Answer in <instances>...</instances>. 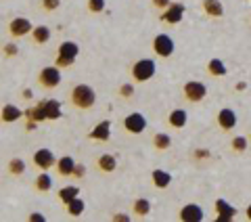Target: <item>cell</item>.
<instances>
[{
    "instance_id": "cell-18",
    "label": "cell",
    "mask_w": 251,
    "mask_h": 222,
    "mask_svg": "<svg viewBox=\"0 0 251 222\" xmlns=\"http://www.w3.org/2000/svg\"><path fill=\"white\" fill-rule=\"evenodd\" d=\"M97 168H99V172H103V174H111V172H115V168H117V157L111 155V153L99 155Z\"/></svg>"
},
{
    "instance_id": "cell-31",
    "label": "cell",
    "mask_w": 251,
    "mask_h": 222,
    "mask_svg": "<svg viewBox=\"0 0 251 222\" xmlns=\"http://www.w3.org/2000/svg\"><path fill=\"white\" fill-rule=\"evenodd\" d=\"M86 9L90 15H100L107 9V0H86Z\"/></svg>"
},
{
    "instance_id": "cell-17",
    "label": "cell",
    "mask_w": 251,
    "mask_h": 222,
    "mask_svg": "<svg viewBox=\"0 0 251 222\" xmlns=\"http://www.w3.org/2000/svg\"><path fill=\"white\" fill-rule=\"evenodd\" d=\"M75 197H80V187H77V185L61 187L59 191H57V199H59V203H63V205H67L69 201H74Z\"/></svg>"
},
{
    "instance_id": "cell-3",
    "label": "cell",
    "mask_w": 251,
    "mask_h": 222,
    "mask_svg": "<svg viewBox=\"0 0 251 222\" xmlns=\"http://www.w3.org/2000/svg\"><path fill=\"white\" fill-rule=\"evenodd\" d=\"M155 71H157L155 61L149 59V57H143V59L134 61V65H132V69H130V76L136 84H143V82L151 80V78L155 76Z\"/></svg>"
},
{
    "instance_id": "cell-6",
    "label": "cell",
    "mask_w": 251,
    "mask_h": 222,
    "mask_svg": "<svg viewBox=\"0 0 251 222\" xmlns=\"http://www.w3.org/2000/svg\"><path fill=\"white\" fill-rule=\"evenodd\" d=\"M31 29H34V26H31V21L27 17H15L9 21V28H6V31H9L11 38H25L31 34Z\"/></svg>"
},
{
    "instance_id": "cell-21",
    "label": "cell",
    "mask_w": 251,
    "mask_h": 222,
    "mask_svg": "<svg viewBox=\"0 0 251 222\" xmlns=\"http://www.w3.org/2000/svg\"><path fill=\"white\" fill-rule=\"evenodd\" d=\"M34 189L40 193H49L52 189V176L49 174V170H40V174L34 178Z\"/></svg>"
},
{
    "instance_id": "cell-28",
    "label": "cell",
    "mask_w": 251,
    "mask_h": 222,
    "mask_svg": "<svg viewBox=\"0 0 251 222\" xmlns=\"http://www.w3.org/2000/svg\"><path fill=\"white\" fill-rule=\"evenodd\" d=\"M153 147L157 149V151H168V149L172 147V137L166 132H157L153 137Z\"/></svg>"
},
{
    "instance_id": "cell-41",
    "label": "cell",
    "mask_w": 251,
    "mask_h": 222,
    "mask_svg": "<svg viewBox=\"0 0 251 222\" xmlns=\"http://www.w3.org/2000/svg\"><path fill=\"white\" fill-rule=\"evenodd\" d=\"M31 97H34V94H31V90H29V88L23 90V99H31Z\"/></svg>"
},
{
    "instance_id": "cell-4",
    "label": "cell",
    "mask_w": 251,
    "mask_h": 222,
    "mask_svg": "<svg viewBox=\"0 0 251 222\" xmlns=\"http://www.w3.org/2000/svg\"><path fill=\"white\" fill-rule=\"evenodd\" d=\"M61 80H63L61 67H57V65H49V67H42L38 71V84H40L44 90H54L61 84Z\"/></svg>"
},
{
    "instance_id": "cell-35",
    "label": "cell",
    "mask_w": 251,
    "mask_h": 222,
    "mask_svg": "<svg viewBox=\"0 0 251 222\" xmlns=\"http://www.w3.org/2000/svg\"><path fill=\"white\" fill-rule=\"evenodd\" d=\"M117 92H120L122 99H132V97H134V84H122Z\"/></svg>"
},
{
    "instance_id": "cell-22",
    "label": "cell",
    "mask_w": 251,
    "mask_h": 222,
    "mask_svg": "<svg viewBox=\"0 0 251 222\" xmlns=\"http://www.w3.org/2000/svg\"><path fill=\"white\" fill-rule=\"evenodd\" d=\"M44 111H46V120H50V122H57L59 117L63 115L61 103L57 99H46L44 101Z\"/></svg>"
},
{
    "instance_id": "cell-16",
    "label": "cell",
    "mask_w": 251,
    "mask_h": 222,
    "mask_svg": "<svg viewBox=\"0 0 251 222\" xmlns=\"http://www.w3.org/2000/svg\"><path fill=\"white\" fill-rule=\"evenodd\" d=\"M216 212H218V220L220 222H228L232 220L234 216H237V208H232V205L226 201V199H218L216 201Z\"/></svg>"
},
{
    "instance_id": "cell-7",
    "label": "cell",
    "mask_w": 251,
    "mask_h": 222,
    "mask_svg": "<svg viewBox=\"0 0 251 222\" xmlns=\"http://www.w3.org/2000/svg\"><path fill=\"white\" fill-rule=\"evenodd\" d=\"M124 130L130 132V134H143L147 130V117L143 113H138V111H132L124 117Z\"/></svg>"
},
{
    "instance_id": "cell-38",
    "label": "cell",
    "mask_w": 251,
    "mask_h": 222,
    "mask_svg": "<svg viewBox=\"0 0 251 222\" xmlns=\"http://www.w3.org/2000/svg\"><path fill=\"white\" fill-rule=\"evenodd\" d=\"M74 176H75V178H84V176H86V166H84V164H75Z\"/></svg>"
},
{
    "instance_id": "cell-8",
    "label": "cell",
    "mask_w": 251,
    "mask_h": 222,
    "mask_svg": "<svg viewBox=\"0 0 251 222\" xmlns=\"http://www.w3.org/2000/svg\"><path fill=\"white\" fill-rule=\"evenodd\" d=\"M182 94H184L186 101H191V103H201L203 99H205V94H207V86L203 84V82L191 80V82H186V84L182 86Z\"/></svg>"
},
{
    "instance_id": "cell-30",
    "label": "cell",
    "mask_w": 251,
    "mask_h": 222,
    "mask_svg": "<svg viewBox=\"0 0 251 222\" xmlns=\"http://www.w3.org/2000/svg\"><path fill=\"white\" fill-rule=\"evenodd\" d=\"M207 71H209V76H214V78H222V76H226V65L220 59H211L209 63H207Z\"/></svg>"
},
{
    "instance_id": "cell-20",
    "label": "cell",
    "mask_w": 251,
    "mask_h": 222,
    "mask_svg": "<svg viewBox=\"0 0 251 222\" xmlns=\"http://www.w3.org/2000/svg\"><path fill=\"white\" fill-rule=\"evenodd\" d=\"M25 120H29V122H36V124H42V122H46V111H44V101H40L38 105H34V107H27L25 109Z\"/></svg>"
},
{
    "instance_id": "cell-34",
    "label": "cell",
    "mask_w": 251,
    "mask_h": 222,
    "mask_svg": "<svg viewBox=\"0 0 251 222\" xmlns=\"http://www.w3.org/2000/svg\"><path fill=\"white\" fill-rule=\"evenodd\" d=\"M232 149H234L237 153H243V151L247 149V139H245V137H234V139H232Z\"/></svg>"
},
{
    "instance_id": "cell-32",
    "label": "cell",
    "mask_w": 251,
    "mask_h": 222,
    "mask_svg": "<svg viewBox=\"0 0 251 222\" xmlns=\"http://www.w3.org/2000/svg\"><path fill=\"white\" fill-rule=\"evenodd\" d=\"M61 4H63V0H40V9H42L44 13H54V11H59Z\"/></svg>"
},
{
    "instance_id": "cell-29",
    "label": "cell",
    "mask_w": 251,
    "mask_h": 222,
    "mask_svg": "<svg viewBox=\"0 0 251 222\" xmlns=\"http://www.w3.org/2000/svg\"><path fill=\"white\" fill-rule=\"evenodd\" d=\"M65 210H67V214H69L72 218H77V216H82V214H84L86 203H84V199H80V197H75L74 201H69V203L65 205Z\"/></svg>"
},
{
    "instance_id": "cell-11",
    "label": "cell",
    "mask_w": 251,
    "mask_h": 222,
    "mask_svg": "<svg viewBox=\"0 0 251 222\" xmlns=\"http://www.w3.org/2000/svg\"><path fill=\"white\" fill-rule=\"evenodd\" d=\"M23 115H25V111L17 105H13V103H6V105H2V109H0V122L2 124H15V122H19Z\"/></svg>"
},
{
    "instance_id": "cell-2",
    "label": "cell",
    "mask_w": 251,
    "mask_h": 222,
    "mask_svg": "<svg viewBox=\"0 0 251 222\" xmlns=\"http://www.w3.org/2000/svg\"><path fill=\"white\" fill-rule=\"evenodd\" d=\"M77 55H80V44L74 42V40H63L59 44V53L57 57H54V65L65 69V67H72L74 61L77 59Z\"/></svg>"
},
{
    "instance_id": "cell-1",
    "label": "cell",
    "mask_w": 251,
    "mask_h": 222,
    "mask_svg": "<svg viewBox=\"0 0 251 222\" xmlns=\"http://www.w3.org/2000/svg\"><path fill=\"white\" fill-rule=\"evenodd\" d=\"M69 103L80 111H88L97 105V90L88 84H75L69 90Z\"/></svg>"
},
{
    "instance_id": "cell-10",
    "label": "cell",
    "mask_w": 251,
    "mask_h": 222,
    "mask_svg": "<svg viewBox=\"0 0 251 222\" xmlns=\"http://www.w3.org/2000/svg\"><path fill=\"white\" fill-rule=\"evenodd\" d=\"M184 11H186V6L182 4V2H172L166 11L161 13V21H166V23H170V26H176V23H180L182 21V17H184Z\"/></svg>"
},
{
    "instance_id": "cell-9",
    "label": "cell",
    "mask_w": 251,
    "mask_h": 222,
    "mask_svg": "<svg viewBox=\"0 0 251 222\" xmlns=\"http://www.w3.org/2000/svg\"><path fill=\"white\" fill-rule=\"evenodd\" d=\"M31 164H34L38 170H50V168H54V164H57V157H54V153L50 151V149L42 147V149H38V151L34 153Z\"/></svg>"
},
{
    "instance_id": "cell-13",
    "label": "cell",
    "mask_w": 251,
    "mask_h": 222,
    "mask_svg": "<svg viewBox=\"0 0 251 222\" xmlns=\"http://www.w3.org/2000/svg\"><path fill=\"white\" fill-rule=\"evenodd\" d=\"M203 216H205V214H203V208L197 203H186L178 214V218L182 222H201Z\"/></svg>"
},
{
    "instance_id": "cell-36",
    "label": "cell",
    "mask_w": 251,
    "mask_h": 222,
    "mask_svg": "<svg viewBox=\"0 0 251 222\" xmlns=\"http://www.w3.org/2000/svg\"><path fill=\"white\" fill-rule=\"evenodd\" d=\"M151 4L155 6V9H159V11H166L168 6L172 4V0H151Z\"/></svg>"
},
{
    "instance_id": "cell-40",
    "label": "cell",
    "mask_w": 251,
    "mask_h": 222,
    "mask_svg": "<svg viewBox=\"0 0 251 222\" xmlns=\"http://www.w3.org/2000/svg\"><path fill=\"white\" fill-rule=\"evenodd\" d=\"M36 122H29V120H25V130H29V132H34L36 130Z\"/></svg>"
},
{
    "instance_id": "cell-5",
    "label": "cell",
    "mask_w": 251,
    "mask_h": 222,
    "mask_svg": "<svg viewBox=\"0 0 251 222\" xmlns=\"http://www.w3.org/2000/svg\"><path fill=\"white\" fill-rule=\"evenodd\" d=\"M153 51H155L157 57L168 59V57L174 55L176 44H174V40H172V36H168V34H157L153 38Z\"/></svg>"
},
{
    "instance_id": "cell-39",
    "label": "cell",
    "mask_w": 251,
    "mask_h": 222,
    "mask_svg": "<svg viewBox=\"0 0 251 222\" xmlns=\"http://www.w3.org/2000/svg\"><path fill=\"white\" fill-rule=\"evenodd\" d=\"M111 220H115V222H128L130 216H128V214H113Z\"/></svg>"
},
{
    "instance_id": "cell-12",
    "label": "cell",
    "mask_w": 251,
    "mask_h": 222,
    "mask_svg": "<svg viewBox=\"0 0 251 222\" xmlns=\"http://www.w3.org/2000/svg\"><path fill=\"white\" fill-rule=\"evenodd\" d=\"M90 140H99V142H107L111 139V120H100L94 128L88 132Z\"/></svg>"
},
{
    "instance_id": "cell-33",
    "label": "cell",
    "mask_w": 251,
    "mask_h": 222,
    "mask_svg": "<svg viewBox=\"0 0 251 222\" xmlns=\"http://www.w3.org/2000/svg\"><path fill=\"white\" fill-rule=\"evenodd\" d=\"M2 55H4V57H9V59L17 57V55H19V46L15 42H6V44H2Z\"/></svg>"
},
{
    "instance_id": "cell-27",
    "label": "cell",
    "mask_w": 251,
    "mask_h": 222,
    "mask_svg": "<svg viewBox=\"0 0 251 222\" xmlns=\"http://www.w3.org/2000/svg\"><path fill=\"white\" fill-rule=\"evenodd\" d=\"M6 172L11 174V176H23L25 174V160H21V157H13L6 164Z\"/></svg>"
},
{
    "instance_id": "cell-42",
    "label": "cell",
    "mask_w": 251,
    "mask_h": 222,
    "mask_svg": "<svg viewBox=\"0 0 251 222\" xmlns=\"http://www.w3.org/2000/svg\"><path fill=\"white\" fill-rule=\"evenodd\" d=\"M245 214H247V218H249V220H251V203H249V205H247V212H245Z\"/></svg>"
},
{
    "instance_id": "cell-23",
    "label": "cell",
    "mask_w": 251,
    "mask_h": 222,
    "mask_svg": "<svg viewBox=\"0 0 251 222\" xmlns=\"http://www.w3.org/2000/svg\"><path fill=\"white\" fill-rule=\"evenodd\" d=\"M31 42L34 44H46L50 40V36H52V31L49 26H34V29H31Z\"/></svg>"
},
{
    "instance_id": "cell-43",
    "label": "cell",
    "mask_w": 251,
    "mask_h": 222,
    "mask_svg": "<svg viewBox=\"0 0 251 222\" xmlns=\"http://www.w3.org/2000/svg\"><path fill=\"white\" fill-rule=\"evenodd\" d=\"M249 139H251V137H249Z\"/></svg>"
},
{
    "instance_id": "cell-14",
    "label": "cell",
    "mask_w": 251,
    "mask_h": 222,
    "mask_svg": "<svg viewBox=\"0 0 251 222\" xmlns=\"http://www.w3.org/2000/svg\"><path fill=\"white\" fill-rule=\"evenodd\" d=\"M75 160L72 155H63L57 160V164H54V170H57V174L61 178H69V176H74V168H75Z\"/></svg>"
},
{
    "instance_id": "cell-25",
    "label": "cell",
    "mask_w": 251,
    "mask_h": 222,
    "mask_svg": "<svg viewBox=\"0 0 251 222\" xmlns=\"http://www.w3.org/2000/svg\"><path fill=\"white\" fill-rule=\"evenodd\" d=\"M203 11H205L209 17H222L224 15V4L220 0H203Z\"/></svg>"
},
{
    "instance_id": "cell-37",
    "label": "cell",
    "mask_w": 251,
    "mask_h": 222,
    "mask_svg": "<svg viewBox=\"0 0 251 222\" xmlns=\"http://www.w3.org/2000/svg\"><path fill=\"white\" fill-rule=\"evenodd\" d=\"M27 220L29 222H46V216L40 212H31V214H27Z\"/></svg>"
},
{
    "instance_id": "cell-15",
    "label": "cell",
    "mask_w": 251,
    "mask_h": 222,
    "mask_svg": "<svg viewBox=\"0 0 251 222\" xmlns=\"http://www.w3.org/2000/svg\"><path fill=\"white\" fill-rule=\"evenodd\" d=\"M218 126L222 130H232L234 126H237V113H234L232 109L228 107H224V109H220V113H218Z\"/></svg>"
},
{
    "instance_id": "cell-24",
    "label": "cell",
    "mask_w": 251,
    "mask_h": 222,
    "mask_svg": "<svg viewBox=\"0 0 251 222\" xmlns=\"http://www.w3.org/2000/svg\"><path fill=\"white\" fill-rule=\"evenodd\" d=\"M151 178H153V185L157 189H168L172 185V174L166 172V170H159V168L153 170L151 172Z\"/></svg>"
},
{
    "instance_id": "cell-26",
    "label": "cell",
    "mask_w": 251,
    "mask_h": 222,
    "mask_svg": "<svg viewBox=\"0 0 251 222\" xmlns=\"http://www.w3.org/2000/svg\"><path fill=\"white\" fill-rule=\"evenodd\" d=\"M132 212H134V216L138 218H145L151 214V201L145 199V197H138V199H134V203H132Z\"/></svg>"
},
{
    "instance_id": "cell-19",
    "label": "cell",
    "mask_w": 251,
    "mask_h": 222,
    "mask_svg": "<svg viewBox=\"0 0 251 222\" xmlns=\"http://www.w3.org/2000/svg\"><path fill=\"white\" fill-rule=\"evenodd\" d=\"M186 122H188V113L184 109H172L170 111V115H168V124L172 126V128H176V130H180V128H184L186 126Z\"/></svg>"
}]
</instances>
